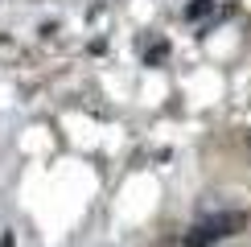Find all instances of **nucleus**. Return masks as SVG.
I'll list each match as a JSON object with an SVG mask.
<instances>
[{"label": "nucleus", "instance_id": "2", "mask_svg": "<svg viewBox=\"0 0 251 247\" xmlns=\"http://www.w3.org/2000/svg\"><path fill=\"white\" fill-rule=\"evenodd\" d=\"M214 8V0H194V4H185V21H198V17H206Z\"/></svg>", "mask_w": 251, "mask_h": 247}, {"label": "nucleus", "instance_id": "1", "mask_svg": "<svg viewBox=\"0 0 251 247\" xmlns=\"http://www.w3.org/2000/svg\"><path fill=\"white\" fill-rule=\"evenodd\" d=\"M243 226H247V214H243V210L206 214V219H198L190 231L181 235V243H185V247H214V243H223V239H235Z\"/></svg>", "mask_w": 251, "mask_h": 247}, {"label": "nucleus", "instance_id": "3", "mask_svg": "<svg viewBox=\"0 0 251 247\" xmlns=\"http://www.w3.org/2000/svg\"><path fill=\"white\" fill-rule=\"evenodd\" d=\"M243 144H247V148H251V132H247V136H243Z\"/></svg>", "mask_w": 251, "mask_h": 247}]
</instances>
